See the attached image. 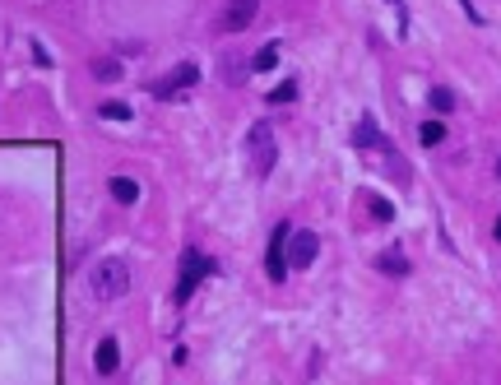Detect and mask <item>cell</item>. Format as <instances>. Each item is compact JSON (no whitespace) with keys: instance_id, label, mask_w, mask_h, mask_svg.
<instances>
[{"instance_id":"6da1fadb","label":"cell","mask_w":501,"mask_h":385,"mask_svg":"<svg viewBox=\"0 0 501 385\" xmlns=\"http://www.w3.org/2000/svg\"><path fill=\"white\" fill-rule=\"evenodd\" d=\"M130 283H135L130 260H121V255H102V260H93V269H89V293L102 302V307L121 302L125 293H130Z\"/></svg>"},{"instance_id":"3957f363","label":"cell","mask_w":501,"mask_h":385,"mask_svg":"<svg viewBox=\"0 0 501 385\" xmlns=\"http://www.w3.org/2000/svg\"><path fill=\"white\" fill-rule=\"evenodd\" d=\"M242 149H246V167H251V176H256V181H269V172H274V163H278L274 126H269V121H256L251 130H246Z\"/></svg>"},{"instance_id":"ffe728a7","label":"cell","mask_w":501,"mask_h":385,"mask_svg":"<svg viewBox=\"0 0 501 385\" xmlns=\"http://www.w3.org/2000/svg\"><path fill=\"white\" fill-rule=\"evenodd\" d=\"M28 47H33V61H37V66H42V70L51 66V51H47V47L37 42V37H28Z\"/></svg>"},{"instance_id":"8fae6325","label":"cell","mask_w":501,"mask_h":385,"mask_svg":"<svg viewBox=\"0 0 501 385\" xmlns=\"http://www.w3.org/2000/svg\"><path fill=\"white\" fill-rule=\"evenodd\" d=\"M376 269H381V274H400V279H404L413 264H409V255H404L400 246H390V251H381V255H376Z\"/></svg>"},{"instance_id":"5b68a950","label":"cell","mask_w":501,"mask_h":385,"mask_svg":"<svg viewBox=\"0 0 501 385\" xmlns=\"http://www.w3.org/2000/svg\"><path fill=\"white\" fill-rule=\"evenodd\" d=\"M260 14V0H223V14L214 19V33H246Z\"/></svg>"},{"instance_id":"603a6c76","label":"cell","mask_w":501,"mask_h":385,"mask_svg":"<svg viewBox=\"0 0 501 385\" xmlns=\"http://www.w3.org/2000/svg\"><path fill=\"white\" fill-rule=\"evenodd\" d=\"M497 176H501V158H497Z\"/></svg>"},{"instance_id":"7c38bea8","label":"cell","mask_w":501,"mask_h":385,"mask_svg":"<svg viewBox=\"0 0 501 385\" xmlns=\"http://www.w3.org/2000/svg\"><path fill=\"white\" fill-rule=\"evenodd\" d=\"M89 75L98 79V84H116V79H121L125 70H121V61H116V56H93V66H89Z\"/></svg>"},{"instance_id":"8992f818","label":"cell","mask_w":501,"mask_h":385,"mask_svg":"<svg viewBox=\"0 0 501 385\" xmlns=\"http://www.w3.org/2000/svg\"><path fill=\"white\" fill-rule=\"evenodd\" d=\"M200 84V61H181L177 70H167L158 84H149V93H154L158 102H167V98H177L181 88H195Z\"/></svg>"},{"instance_id":"30bf717a","label":"cell","mask_w":501,"mask_h":385,"mask_svg":"<svg viewBox=\"0 0 501 385\" xmlns=\"http://www.w3.org/2000/svg\"><path fill=\"white\" fill-rule=\"evenodd\" d=\"M107 195L116 200V204H135V200H140V181H135V176H125V172H116L107 181Z\"/></svg>"},{"instance_id":"52a82bcc","label":"cell","mask_w":501,"mask_h":385,"mask_svg":"<svg viewBox=\"0 0 501 385\" xmlns=\"http://www.w3.org/2000/svg\"><path fill=\"white\" fill-rule=\"evenodd\" d=\"M316 255H321V237H316L311 228H292V237H288V264H292V269H311Z\"/></svg>"},{"instance_id":"4fadbf2b","label":"cell","mask_w":501,"mask_h":385,"mask_svg":"<svg viewBox=\"0 0 501 385\" xmlns=\"http://www.w3.org/2000/svg\"><path fill=\"white\" fill-rule=\"evenodd\" d=\"M362 204H367L371 223H395V204H390L385 195H376V190H362Z\"/></svg>"},{"instance_id":"7402d4cb","label":"cell","mask_w":501,"mask_h":385,"mask_svg":"<svg viewBox=\"0 0 501 385\" xmlns=\"http://www.w3.org/2000/svg\"><path fill=\"white\" fill-rule=\"evenodd\" d=\"M492 237H497V242H501V219H497V228H492Z\"/></svg>"},{"instance_id":"2e32d148","label":"cell","mask_w":501,"mask_h":385,"mask_svg":"<svg viewBox=\"0 0 501 385\" xmlns=\"http://www.w3.org/2000/svg\"><path fill=\"white\" fill-rule=\"evenodd\" d=\"M418 144H423V149H436V144H445V121H441V116L418 126Z\"/></svg>"},{"instance_id":"ba28073f","label":"cell","mask_w":501,"mask_h":385,"mask_svg":"<svg viewBox=\"0 0 501 385\" xmlns=\"http://www.w3.org/2000/svg\"><path fill=\"white\" fill-rule=\"evenodd\" d=\"M353 149H357V154H390L395 144L376 130V121H371V116H362V121H357V130H353Z\"/></svg>"},{"instance_id":"ac0fdd59","label":"cell","mask_w":501,"mask_h":385,"mask_svg":"<svg viewBox=\"0 0 501 385\" xmlns=\"http://www.w3.org/2000/svg\"><path fill=\"white\" fill-rule=\"evenodd\" d=\"M98 116H102V121H130L135 107H130V102H98Z\"/></svg>"},{"instance_id":"e0dca14e","label":"cell","mask_w":501,"mask_h":385,"mask_svg":"<svg viewBox=\"0 0 501 385\" xmlns=\"http://www.w3.org/2000/svg\"><path fill=\"white\" fill-rule=\"evenodd\" d=\"M292 98H297V79H283V84H274V88L265 93L269 107H283V102H292Z\"/></svg>"},{"instance_id":"7a4b0ae2","label":"cell","mask_w":501,"mask_h":385,"mask_svg":"<svg viewBox=\"0 0 501 385\" xmlns=\"http://www.w3.org/2000/svg\"><path fill=\"white\" fill-rule=\"evenodd\" d=\"M177 288H172V307H186L190 302V293H195V288H200V279H214L218 274V260H214V255H204L200 246H186V251H181V260H177Z\"/></svg>"},{"instance_id":"5bb4252c","label":"cell","mask_w":501,"mask_h":385,"mask_svg":"<svg viewBox=\"0 0 501 385\" xmlns=\"http://www.w3.org/2000/svg\"><path fill=\"white\" fill-rule=\"evenodd\" d=\"M278 51H283V37H274V42H265V47H260L256 56H251V70H260V75H265V70H274V66H278Z\"/></svg>"},{"instance_id":"44dd1931","label":"cell","mask_w":501,"mask_h":385,"mask_svg":"<svg viewBox=\"0 0 501 385\" xmlns=\"http://www.w3.org/2000/svg\"><path fill=\"white\" fill-rule=\"evenodd\" d=\"M459 10H464L469 23H483V14H478V5H474V0H459Z\"/></svg>"},{"instance_id":"9a60e30c","label":"cell","mask_w":501,"mask_h":385,"mask_svg":"<svg viewBox=\"0 0 501 385\" xmlns=\"http://www.w3.org/2000/svg\"><path fill=\"white\" fill-rule=\"evenodd\" d=\"M427 107L436 111V116H445V111H455V93L445 84H436V88H427Z\"/></svg>"},{"instance_id":"9c48e42d","label":"cell","mask_w":501,"mask_h":385,"mask_svg":"<svg viewBox=\"0 0 501 385\" xmlns=\"http://www.w3.org/2000/svg\"><path fill=\"white\" fill-rule=\"evenodd\" d=\"M116 367H121V343H116V334H102L98 348H93V372L116 376Z\"/></svg>"},{"instance_id":"d6986e66","label":"cell","mask_w":501,"mask_h":385,"mask_svg":"<svg viewBox=\"0 0 501 385\" xmlns=\"http://www.w3.org/2000/svg\"><path fill=\"white\" fill-rule=\"evenodd\" d=\"M223 70H228V75H223V79H228V84H242V70H251V61H246V66H242V61H237V56H228V61H223Z\"/></svg>"},{"instance_id":"277c9868","label":"cell","mask_w":501,"mask_h":385,"mask_svg":"<svg viewBox=\"0 0 501 385\" xmlns=\"http://www.w3.org/2000/svg\"><path fill=\"white\" fill-rule=\"evenodd\" d=\"M288 237H292V223L278 219L274 232H269V246H265V274H269V283H283V279L292 274V264H288Z\"/></svg>"}]
</instances>
